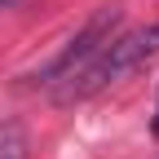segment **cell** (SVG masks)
<instances>
[{"label": "cell", "instance_id": "6da1fadb", "mask_svg": "<svg viewBox=\"0 0 159 159\" xmlns=\"http://www.w3.org/2000/svg\"><path fill=\"white\" fill-rule=\"evenodd\" d=\"M155 53H159V22L133 27V31H124V35H111L106 49L97 53L75 80H66V84L57 89V102H84V97H93V93L119 84V80L133 75L137 66H146Z\"/></svg>", "mask_w": 159, "mask_h": 159}, {"label": "cell", "instance_id": "7a4b0ae2", "mask_svg": "<svg viewBox=\"0 0 159 159\" xmlns=\"http://www.w3.org/2000/svg\"><path fill=\"white\" fill-rule=\"evenodd\" d=\"M115 27H119V9H115V5L93 9V18H89V22H84V27H80V31L66 40V44H62V53L35 71V84H44V89H62L66 80H75V75L84 71L97 53L106 49V40L115 35Z\"/></svg>", "mask_w": 159, "mask_h": 159}, {"label": "cell", "instance_id": "3957f363", "mask_svg": "<svg viewBox=\"0 0 159 159\" xmlns=\"http://www.w3.org/2000/svg\"><path fill=\"white\" fill-rule=\"evenodd\" d=\"M0 159H31L27 128L18 119H0Z\"/></svg>", "mask_w": 159, "mask_h": 159}, {"label": "cell", "instance_id": "277c9868", "mask_svg": "<svg viewBox=\"0 0 159 159\" xmlns=\"http://www.w3.org/2000/svg\"><path fill=\"white\" fill-rule=\"evenodd\" d=\"M150 133L159 137V97H155V115H150Z\"/></svg>", "mask_w": 159, "mask_h": 159}]
</instances>
